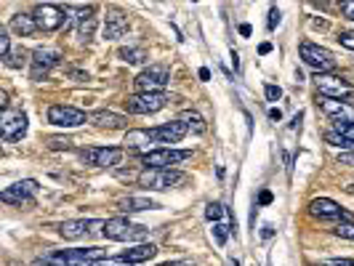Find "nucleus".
<instances>
[{
    "label": "nucleus",
    "instance_id": "nucleus-11",
    "mask_svg": "<svg viewBox=\"0 0 354 266\" xmlns=\"http://www.w3.org/2000/svg\"><path fill=\"white\" fill-rule=\"evenodd\" d=\"M315 86H317L319 96L322 99H346L349 93H352V86L344 80V77H338V75H317L315 77Z\"/></svg>",
    "mask_w": 354,
    "mask_h": 266
},
{
    "label": "nucleus",
    "instance_id": "nucleus-23",
    "mask_svg": "<svg viewBox=\"0 0 354 266\" xmlns=\"http://www.w3.org/2000/svg\"><path fill=\"white\" fill-rule=\"evenodd\" d=\"M93 32H96V14H93V8H86L77 17V37L83 43H88L91 37H93Z\"/></svg>",
    "mask_w": 354,
    "mask_h": 266
},
{
    "label": "nucleus",
    "instance_id": "nucleus-37",
    "mask_svg": "<svg viewBox=\"0 0 354 266\" xmlns=\"http://www.w3.org/2000/svg\"><path fill=\"white\" fill-rule=\"evenodd\" d=\"M93 266H131V264H125L123 258H102V261H96Z\"/></svg>",
    "mask_w": 354,
    "mask_h": 266
},
{
    "label": "nucleus",
    "instance_id": "nucleus-35",
    "mask_svg": "<svg viewBox=\"0 0 354 266\" xmlns=\"http://www.w3.org/2000/svg\"><path fill=\"white\" fill-rule=\"evenodd\" d=\"M338 133L346 139V142H352L354 144V123L352 125H338Z\"/></svg>",
    "mask_w": 354,
    "mask_h": 266
},
{
    "label": "nucleus",
    "instance_id": "nucleus-46",
    "mask_svg": "<svg viewBox=\"0 0 354 266\" xmlns=\"http://www.w3.org/2000/svg\"><path fill=\"white\" fill-rule=\"evenodd\" d=\"M349 192H352V195H354V184H352V187H349Z\"/></svg>",
    "mask_w": 354,
    "mask_h": 266
},
{
    "label": "nucleus",
    "instance_id": "nucleus-24",
    "mask_svg": "<svg viewBox=\"0 0 354 266\" xmlns=\"http://www.w3.org/2000/svg\"><path fill=\"white\" fill-rule=\"evenodd\" d=\"M155 253H158V248L149 243V245H136V248L125 250L120 258H123L125 264H144V261L155 258Z\"/></svg>",
    "mask_w": 354,
    "mask_h": 266
},
{
    "label": "nucleus",
    "instance_id": "nucleus-42",
    "mask_svg": "<svg viewBox=\"0 0 354 266\" xmlns=\"http://www.w3.org/2000/svg\"><path fill=\"white\" fill-rule=\"evenodd\" d=\"M338 162H341V165H349V168H354V152H346V155H341V158H338Z\"/></svg>",
    "mask_w": 354,
    "mask_h": 266
},
{
    "label": "nucleus",
    "instance_id": "nucleus-28",
    "mask_svg": "<svg viewBox=\"0 0 354 266\" xmlns=\"http://www.w3.org/2000/svg\"><path fill=\"white\" fill-rule=\"evenodd\" d=\"M205 216H208V221H218V218H224V216H227V208H224V205H218V202H211V205L205 208Z\"/></svg>",
    "mask_w": 354,
    "mask_h": 266
},
{
    "label": "nucleus",
    "instance_id": "nucleus-29",
    "mask_svg": "<svg viewBox=\"0 0 354 266\" xmlns=\"http://www.w3.org/2000/svg\"><path fill=\"white\" fill-rule=\"evenodd\" d=\"M27 61V51H14L8 59H6V67H11V70H17V67H21Z\"/></svg>",
    "mask_w": 354,
    "mask_h": 266
},
{
    "label": "nucleus",
    "instance_id": "nucleus-44",
    "mask_svg": "<svg viewBox=\"0 0 354 266\" xmlns=\"http://www.w3.org/2000/svg\"><path fill=\"white\" fill-rule=\"evenodd\" d=\"M269 117H272V120H280V117H283V112H280V109H272V112H269Z\"/></svg>",
    "mask_w": 354,
    "mask_h": 266
},
{
    "label": "nucleus",
    "instance_id": "nucleus-3",
    "mask_svg": "<svg viewBox=\"0 0 354 266\" xmlns=\"http://www.w3.org/2000/svg\"><path fill=\"white\" fill-rule=\"evenodd\" d=\"M168 80H171V70L165 64H149L147 70L136 75L133 86H136L139 93H162Z\"/></svg>",
    "mask_w": 354,
    "mask_h": 266
},
{
    "label": "nucleus",
    "instance_id": "nucleus-7",
    "mask_svg": "<svg viewBox=\"0 0 354 266\" xmlns=\"http://www.w3.org/2000/svg\"><path fill=\"white\" fill-rule=\"evenodd\" d=\"M192 158L189 149H171V146H160L155 152H147L142 155V162L147 168H171L176 162H184V160Z\"/></svg>",
    "mask_w": 354,
    "mask_h": 266
},
{
    "label": "nucleus",
    "instance_id": "nucleus-15",
    "mask_svg": "<svg viewBox=\"0 0 354 266\" xmlns=\"http://www.w3.org/2000/svg\"><path fill=\"white\" fill-rule=\"evenodd\" d=\"M319 109L333 120L336 125H352L354 123V106L341 99H319Z\"/></svg>",
    "mask_w": 354,
    "mask_h": 266
},
{
    "label": "nucleus",
    "instance_id": "nucleus-39",
    "mask_svg": "<svg viewBox=\"0 0 354 266\" xmlns=\"http://www.w3.org/2000/svg\"><path fill=\"white\" fill-rule=\"evenodd\" d=\"M48 144H51V149H70L72 146L70 139H51Z\"/></svg>",
    "mask_w": 354,
    "mask_h": 266
},
{
    "label": "nucleus",
    "instance_id": "nucleus-31",
    "mask_svg": "<svg viewBox=\"0 0 354 266\" xmlns=\"http://www.w3.org/2000/svg\"><path fill=\"white\" fill-rule=\"evenodd\" d=\"M325 142L333 144V146H346V149H354V144L346 142V139H344L341 133H325Z\"/></svg>",
    "mask_w": 354,
    "mask_h": 266
},
{
    "label": "nucleus",
    "instance_id": "nucleus-4",
    "mask_svg": "<svg viewBox=\"0 0 354 266\" xmlns=\"http://www.w3.org/2000/svg\"><path fill=\"white\" fill-rule=\"evenodd\" d=\"M301 59L306 67L317 72V75H330L336 70V59L328 48H322L317 43H301Z\"/></svg>",
    "mask_w": 354,
    "mask_h": 266
},
{
    "label": "nucleus",
    "instance_id": "nucleus-17",
    "mask_svg": "<svg viewBox=\"0 0 354 266\" xmlns=\"http://www.w3.org/2000/svg\"><path fill=\"white\" fill-rule=\"evenodd\" d=\"M93 231H104V221H86V218H75V221H64L59 227V234L64 240H80L86 234H93Z\"/></svg>",
    "mask_w": 354,
    "mask_h": 266
},
{
    "label": "nucleus",
    "instance_id": "nucleus-38",
    "mask_svg": "<svg viewBox=\"0 0 354 266\" xmlns=\"http://www.w3.org/2000/svg\"><path fill=\"white\" fill-rule=\"evenodd\" d=\"M280 96H283V91L277 88V86H266V99H269V102H277Z\"/></svg>",
    "mask_w": 354,
    "mask_h": 266
},
{
    "label": "nucleus",
    "instance_id": "nucleus-2",
    "mask_svg": "<svg viewBox=\"0 0 354 266\" xmlns=\"http://www.w3.org/2000/svg\"><path fill=\"white\" fill-rule=\"evenodd\" d=\"M187 176L181 171H174V168H147L142 176H139V184L144 189H174L178 184H184Z\"/></svg>",
    "mask_w": 354,
    "mask_h": 266
},
{
    "label": "nucleus",
    "instance_id": "nucleus-21",
    "mask_svg": "<svg viewBox=\"0 0 354 266\" xmlns=\"http://www.w3.org/2000/svg\"><path fill=\"white\" fill-rule=\"evenodd\" d=\"M91 125H96V128H106V131H115V128H125V120L123 115H118V112H109V109H99V112H93L88 117Z\"/></svg>",
    "mask_w": 354,
    "mask_h": 266
},
{
    "label": "nucleus",
    "instance_id": "nucleus-12",
    "mask_svg": "<svg viewBox=\"0 0 354 266\" xmlns=\"http://www.w3.org/2000/svg\"><path fill=\"white\" fill-rule=\"evenodd\" d=\"M123 155L125 152L118 146H93V149H83L80 158L93 168H112V165H120Z\"/></svg>",
    "mask_w": 354,
    "mask_h": 266
},
{
    "label": "nucleus",
    "instance_id": "nucleus-40",
    "mask_svg": "<svg viewBox=\"0 0 354 266\" xmlns=\"http://www.w3.org/2000/svg\"><path fill=\"white\" fill-rule=\"evenodd\" d=\"M277 24H280V11H277V8H269V27L274 30Z\"/></svg>",
    "mask_w": 354,
    "mask_h": 266
},
{
    "label": "nucleus",
    "instance_id": "nucleus-26",
    "mask_svg": "<svg viewBox=\"0 0 354 266\" xmlns=\"http://www.w3.org/2000/svg\"><path fill=\"white\" fill-rule=\"evenodd\" d=\"M178 120L187 125L189 131H195V133H205V120H203V115H200V112H195V109L181 112V117H178Z\"/></svg>",
    "mask_w": 354,
    "mask_h": 266
},
{
    "label": "nucleus",
    "instance_id": "nucleus-8",
    "mask_svg": "<svg viewBox=\"0 0 354 266\" xmlns=\"http://www.w3.org/2000/svg\"><path fill=\"white\" fill-rule=\"evenodd\" d=\"M0 133L6 142H19L27 133V115L21 109H3L0 115Z\"/></svg>",
    "mask_w": 354,
    "mask_h": 266
},
{
    "label": "nucleus",
    "instance_id": "nucleus-14",
    "mask_svg": "<svg viewBox=\"0 0 354 266\" xmlns=\"http://www.w3.org/2000/svg\"><path fill=\"white\" fill-rule=\"evenodd\" d=\"M88 120L83 109H75V106H64V104H53L48 109V123L59 125V128H77Z\"/></svg>",
    "mask_w": 354,
    "mask_h": 266
},
{
    "label": "nucleus",
    "instance_id": "nucleus-41",
    "mask_svg": "<svg viewBox=\"0 0 354 266\" xmlns=\"http://www.w3.org/2000/svg\"><path fill=\"white\" fill-rule=\"evenodd\" d=\"M322 266H354V258H333V261H328Z\"/></svg>",
    "mask_w": 354,
    "mask_h": 266
},
{
    "label": "nucleus",
    "instance_id": "nucleus-18",
    "mask_svg": "<svg viewBox=\"0 0 354 266\" xmlns=\"http://www.w3.org/2000/svg\"><path fill=\"white\" fill-rule=\"evenodd\" d=\"M125 149H136V152H155V149H160L158 142H155V136H152V131H144V128H139V131H128L125 133Z\"/></svg>",
    "mask_w": 354,
    "mask_h": 266
},
{
    "label": "nucleus",
    "instance_id": "nucleus-32",
    "mask_svg": "<svg viewBox=\"0 0 354 266\" xmlns=\"http://www.w3.org/2000/svg\"><path fill=\"white\" fill-rule=\"evenodd\" d=\"M230 224H216V227H213V234H216V243H218V245H224V243H227V234H230Z\"/></svg>",
    "mask_w": 354,
    "mask_h": 266
},
{
    "label": "nucleus",
    "instance_id": "nucleus-36",
    "mask_svg": "<svg viewBox=\"0 0 354 266\" xmlns=\"http://www.w3.org/2000/svg\"><path fill=\"white\" fill-rule=\"evenodd\" d=\"M341 14L354 21V0H344V3H341Z\"/></svg>",
    "mask_w": 354,
    "mask_h": 266
},
{
    "label": "nucleus",
    "instance_id": "nucleus-22",
    "mask_svg": "<svg viewBox=\"0 0 354 266\" xmlns=\"http://www.w3.org/2000/svg\"><path fill=\"white\" fill-rule=\"evenodd\" d=\"M118 208L123 213H139V211H155L160 205L155 200H149V197H123L118 202Z\"/></svg>",
    "mask_w": 354,
    "mask_h": 266
},
{
    "label": "nucleus",
    "instance_id": "nucleus-16",
    "mask_svg": "<svg viewBox=\"0 0 354 266\" xmlns=\"http://www.w3.org/2000/svg\"><path fill=\"white\" fill-rule=\"evenodd\" d=\"M30 61H32V80H40V77H46L53 67H59L62 53L56 51V48H37Z\"/></svg>",
    "mask_w": 354,
    "mask_h": 266
},
{
    "label": "nucleus",
    "instance_id": "nucleus-10",
    "mask_svg": "<svg viewBox=\"0 0 354 266\" xmlns=\"http://www.w3.org/2000/svg\"><path fill=\"white\" fill-rule=\"evenodd\" d=\"M35 195H37V181L35 178H24V181L11 184L8 189H3L0 200L8 202V205H32Z\"/></svg>",
    "mask_w": 354,
    "mask_h": 266
},
{
    "label": "nucleus",
    "instance_id": "nucleus-13",
    "mask_svg": "<svg viewBox=\"0 0 354 266\" xmlns=\"http://www.w3.org/2000/svg\"><path fill=\"white\" fill-rule=\"evenodd\" d=\"M309 213L319 218V221H346V224H352V216L346 211H341L333 200H328V197H317V200H312L309 202Z\"/></svg>",
    "mask_w": 354,
    "mask_h": 266
},
{
    "label": "nucleus",
    "instance_id": "nucleus-34",
    "mask_svg": "<svg viewBox=\"0 0 354 266\" xmlns=\"http://www.w3.org/2000/svg\"><path fill=\"white\" fill-rule=\"evenodd\" d=\"M338 43H341L344 48L354 51V32H341V35H338Z\"/></svg>",
    "mask_w": 354,
    "mask_h": 266
},
{
    "label": "nucleus",
    "instance_id": "nucleus-43",
    "mask_svg": "<svg viewBox=\"0 0 354 266\" xmlns=\"http://www.w3.org/2000/svg\"><path fill=\"white\" fill-rule=\"evenodd\" d=\"M259 202H261V205H266V202H272V195H269V192H261V197H259Z\"/></svg>",
    "mask_w": 354,
    "mask_h": 266
},
{
    "label": "nucleus",
    "instance_id": "nucleus-9",
    "mask_svg": "<svg viewBox=\"0 0 354 266\" xmlns=\"http://www.w3.org/2000/svg\"><path fill=\"white\" fill-rule=\"evenodd\" d=\"M64 17H67L64 8L53 6V3H40V6H35V11H32L37 30H43V32H53V30L64 27Z\"/></svg>",
    "mask_w": 354,
    "mask_h": 266
},
{
    "label": "nucleus",
    "instance_id": "nucleus-27",
    "mask_svg": "<svg viewBox=\"0 0 354 266\" xmlns=\"http://www.w3.org/2000/svg\"><path fill=\"white\" fill-rule=\"evenodd\" d=\"M120 59L128 61V64H142L144 59H147V53H144V48H123Z\"/></svg>",
    "mask_w": 354,
    "mask_h": 266
},
{
    "label": "nucleus",
    "instance_id": "nucleus-5",
    "mask_svg": "<svg viewBox=\"0 0 354 266\" xmlns=\"http://www.w3.org/2000/svg\"><path fill=\"white\" fill-rule=\"evenodd\" d=\"M102 234L109 240H118V243H131V240H144L149 234V229L139 227V224H131L128 218H109V221H104Z\"/></svg>",
    "mask_w": 354,
    "mask_h": 266
},
{
    "label": "nucleus",
    "instance_id": "nucleus-6",
    "mask_svg": "<svg viewBox=\"0 0 354 266\" xmlns=\"http://www.w3.org/2000/svg\"><path fill=\"white\" fill-rule=\"evenodd\" d=\"M165 104H168L165 93H133L125 99V109L131 115H155Z\"/></svg>",
    "mask_w": 354,
    "mask_h": 266
},
{
    "label": "nucleus",
    "instance_id": "nucleus-45",
    "mask_svg": "<svg viewBox=\"0 0 354 266\" xmlns=\"http://www.w3.org/2000/svg\"><path fill=\"white\" fill-rule=\"evenodd\" d=\"M160 266H189V264H181V261H168V264H160Z\"/></svg>",
    "mask_w": 354,
    "mask_h": 266
},
{
    "label": "nucleus",
    "instance_id": "nucleus-25",
    "mask_svg": "<svg viewBox=\"0 0 354 266\" xmlns=\"http://www.w3.org/2000/svg\"><path fill=\"white\" fill-rule=\"evenodd\" d=\"M11 30H14L17 35L30 37L37 30V24H35V19H32V14H17V17H11Z\"/></svg>",
    "mask_w": 354,
    "mask_h": 266
},
{
    "label": "nucleus",
    "instance_id": "nucleus-30",
    "mask_svg": "<svg viewBox=\"0 0 354 266\" xmlns=\"http://www.w3.org/2000/svg\"><path fill=\"white\" fill-rule=\"evenodd\" d=\"M8 56H11V37H8L6 30H0V59L6 61Z\"/></svg>",
    "mask_w": 354,
    "mask_h": 266
},
{
    "label": "nucleus",
    "instance_id": "nucleus-33",
    "mask_svg": "<svg viewBox=\"0 0 354 266\" xmlns=\"http://www.w3.org/2000/svg\"><path fill=\"white\" fill-rule=\"evenodd\" d=\"M336 234L338 237H344V240H354V224H338Z\"/></svg>",
    "mask_w": 354,
    "mask_h": 266
},
{
    "label": "nucleus",
    "instance_id": "nucleus-1",
    "mask_svg": "<svg viewBox=\"0 0 354 266\" xmlns=\"http://www.w3.org/2000/svg\"><path fill=\"white\" fill-rule=\"evenodd\" d=\"M102 258H104L102 248H77L64 250V253H48L43 258H37L32 266H93Z\"/></svg>",
    "mask_w": 354,
    "mask_h": 266
},
{
    "label": "nucleus",
    "instance_id": "nucleus-20",
    "mask_svg": "<svg viewBox=\"0 0 354 266\" xmlns=\"http://www.w3.org/2000/svg\"><path fill=\"white\" fill-rule=\"evenodd\" d=\"M128 19L120 11H109L104 19V37L106 40H120L123 35H128Z\"/></svg>",
    "mask_w": 354,
    "mask_h": 266
},
{
    "label": "nucleus",
    "instance_id": "nucleus-19",
    "mask_svg": "<svg viewBox=\"0 0 354 266\" xmlns=\"http://www.w3.org/2000/svg\"><path fill=\"white\" fill-rule=\"evenodd\" d=\"M187 125L181 123V120H174V123H165L160 125V128H152V136H155V142L158 144H178L184 136H187Z\"/></svg>",
    "mask_w": 354,
    "mask_h": 266
}]
</instances>
